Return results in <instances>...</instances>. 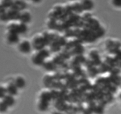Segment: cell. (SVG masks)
<instances>
[{"instance_id": "6da1fadb", "label": "cell", "mask_w": 121, "mask_h": 114, "mask_svg": "<svg viewBox=\"0 0 121 114\" xmlns=\"http://www.w3.org/2000/svg\"><path fill=\"white\" fill-rule=\"evenodd\" d=\"M26 7V3L23 1H21V0H16L15 1H13V3L11 5L12 8H14V9L17 10L18 11L25 9Z\"/></svg>"}, {"instance_id": "7a4b0ae2", "label": "cell", "mask_w": 121, "mask_h": 114, "mask_svg": "<svg viewBox=\"0 0 121 114\" xmlns=\"http://www.w3.org/2000/svg\"><path fill=\"white\" fill-rule=\"evenodd\" d=\"M82 10H91L94 7V4L92 0H82L80 4Z\"/></svg>"}, {"instance_id": "3957f363", "label": "cell", "mask_w": 121, "mask_h": 114, "mask_svg": "<svg viewBox=\"0 0 121 114\" xmlns=\"http://www.w3.org/2000/svg\"><path fill=\"white\" fill-rule=\"evenodd\" d=\"M20 51L22 53H29L31 51V45L28 41H24L20 45Z\"/></svg>"}, {"instance_id": "277c9868", "label": "cell", "mask_w": 121, "mask_h": 114, "mask_svg": "<svg viewBox=\"0 0 121 114\" xmlns=\"http://www.w3.org/2000/svg\"><path fill=\"white\" fill-rule=\"evenodd\" d=\"M6 91L7 93L11 96H14L18 93V88L13 83H11L6 88Z\"/></svg>"}, {"instance_id": "5b68a950", "label": "cell", "mask_w": 121, "mask_h": 114, "mask_svg": "<svg viewBox=\"0 0 121 114\" xmlns=\"http://www.w3.org/2000/svg\"><path fill=\"white\" fill-rule=\"evenodd\" d=\"M7 14H8L9 19H13V20L19 19V17H20V15L19 11L12 8L8 11V12L7 13Z\"/></svg>"}, {"instance_id": "8992f818", "label": "cell", "mask_w": 121, "mask_h": 114, "mask_svg": "<svg viewBox=\"0 0 121 114\" xmlns=\"http://www.w3.org/2000/svg\"><path fill=\"white\" fill-rule=\"evenodd\" d=\"M2 102H4L7 104V106L8 107L11 106H13L14 104L15 100H14L13 96H11V95H5L4 96L3 98H2Z\"/></svg>"}, {"instance_id": "52a82bcc", "label": "cell", "mask_w": 121, "mask_h": 114, "mask_svg": "<svg viewBox=\"0 0 121 114\" xmlns=\"http://www.w3.org/2000/svg\"><path fill=\"white\" fill-rule=\"evenodd\" d=\"M7 39H8V41L11 43H16L17 42H18L19 37L17 33L9 32L8 37H7Z\"/></svg>"}, {"instance_id": "ba28073f", "label": "cell", "mask_w": 121, "mask_h": 114, "mask_svg": "<svg viewBox=\"0 0 121 114\" xmlns=\"http://www.w3.org/2000/svg\"><path fill=\"white\" fill-rule=\"evenodd\" d=\"M31 18V17L30 14L28 13H27V12H25V13H23L22 14H20L19 19H20V20L21 21L22 23L26 24L30 21Z\"/></svg>"}, {"instance_id": "9c48e42d", "label": "cell", "mask_w": 121, "mask_h": 114, "mask_svg": "<svg viewBox=\"0 0 121 114\" xmlns=\"http://www.w3.org/2000/svg\"><path fill=\"white\" fill-rule=\"evenodd\" d=\"M14 84L18 89H21V88H23L26 85V81L22 77H17L15 80Z\"/></svg>"}, {"instance_id": "30bf717a", "label": "cell", "mask_w": 121, "mask_h": 114, "mask_svg": "<svg viewBox=\"0 0 121 114\" xmlns=\"http://www.w3.org/2000/svg\"><path fill=\"white\" fill-rule=\"evenodd\" d=\"M48 102L44 100H40V103L39 104V108L40 110L44 111L48 109Z\"/></svg>"}, {"instance_id": "8fae6325", "label": "cell", "mask_w": 121, "mask_h": 114, "mask_svg": "<svg viewBox=\"0 0 121 114\" xmlns=\"http://www.w3.org/2000/svg\"><path fill=\"white\" fill-rule=\"evenodd\" d=\"M52 95L48 92H44L43 93L42 95H41V100L46 101V102H49L52 99Z\"/></svg>"}, {"instance_id": "7c38bea8", "label": "cell", "mask_w": 121, "mask_h": 114, "mask_svg": "<svg viewBox=\"0 0 121 114\" xmlns=\"http://www.w3.org/2000/svg\"><path fill=\"white\" fill-rule=\"evenodd\" d=\"M27 30V27L26 24L21 23L18 25V33H24Z\"/></svg>"}, {"instance_id": "4fadbf2b", "label": "cell", "mask_w": 121, "mask_h": 114, "mask_svg": "<svg viewBox=\"0 0 121 114\" xmlns=\"http://www.w3.org/2000/svg\"><path fill=\"white\" fill-rule=\"evenodd\" d=\"M13 3V0H2V5L5 7H11Z\"/></svg>"}, {"instance_id": "5bb4252c", "label": "cell", "mask_w": 121, "mask_h": 114, "mask_svg": "<svg viewBox=\"0 0 121 114\" xmlns=\"http://www.w3.org/2000/svg\"><path fill=\"white\" fill-rule=\"evenodd\" d=\"M7 108L8 106L4 102L2 101L0 102V112H5L7 110Z\"/></svg>"}, {"instance_id": "9a60e30c", "label": "cell", "mask_w": 121, "mask_h": 114, "mask_svg": "<svg viewBox=\"0 0 121 114\" xmlns=\"http://www.w3.org/2000/svg\"><path fill=\"white\" fill-rule=\"evenodd\" d=\"M0 19L2 21H7V20H9V17H8L7 13L5 12V13H2V14H0Z\"/></svg>"}, {"instance_id": "2e32d148", "label": "cell", "mask_w": 121, "mask_h": 114, "mask_svg": "<svg viewBox=\"0 0 121 114\" xmlns=\"http://www.w3.org/2000/svg\"><path fill=\"white\" fill-rule=\"evenodd\" d=\"M6 93H7V91H6L5 88L0 86V98H3Z\"/></svg>"}, {"instance_id": "e0dca14e", "label": "cell", "mask_w": 121, "mask_h": 114, "mask_svg": "<svg viewBox=\"0 0 121 114\" xmlns=\"http://www.w3.org/2000/svg\"><path fill=\"white\" fill-rule=\"evenodd\" d=\"M74 9H75V10L77 11L78 12H80L82 10V8L80 4H76L74 5Z\"/></svg>"}, {"instance_id": "ac0fdd59", "label": "cell", "mask_w": 121, "mask_h": 114, "mask_svg": "<svg viewBox=\"0 0 121 114\" xmlns=\"http://www.w3.org/2000/svg\"><path fill=\"white\" fill-rule=\"evenodd\" d=\"M95 112L96 113V114H101L103 112L102 108L100 106L98 107V108H96L95 109Z\"/></svg>"}, {"instance_id": "d6986e66", "label": "cell", "mask_w": 121, "mask_h": 114, "mask_svg": "<svg viewBox=\"0 0 121 114\" xmlns=\"http://www.w3.org/2000/svg\"><path fill=\"white\" fill-rule=\"evenodd\" d=\"M113 3L115 6L120 7L121 4V0H113Z\"/></svg>"}, {"instance_id": "ffe728a7", "label": "cell", "mask_w": 121, "mask_h": 114, "mask_svg": "<svg viewBox=\"0 0 121 114\" xmlns=\"http://www.w3.org/2000/svg\"><path fill=\"white\" fill-rule=\"evenodd\" d=\"M5 8L2 5H0V14L5 13Z\"/></svg>"}, {"instance_id": "44dd1931", "label": "cell", "mask_w": 121, "mask_h": 114, "mask_svg": "<svg viewBox=\"0 0 121 114\" xmlns=\"http://www.w3.org/2000/svg\"><path fill=\"white\" fill-rule=\"evenodd\" d=\"M32 1L34 2H39L41 1V0H32Z\"/></svg>"}, {"instance_id": "7402d4cb", "label": "cell", "mask_w": 121, "mask_h": 114, "mask_svg": "<svg viewBox=\"0 0 121 114\" xmlns=\"http://www.w3.org/2000/svg\"><path fill=\"white\" fill-rule=\"evenodd\" d=\"M53 114H61V113H60V112H55Z\"/></svg>"}]
</instances>
